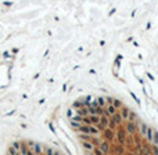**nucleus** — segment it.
Segmentation results:
<instances>
[{
	"label": "nucleus",
	"instance_id": "18",
	"mask_svg": "<svg viewBox=\"0 0 158 155\" xmlns=\"http://www.w3.org/2000/svg\"><path fill=\"white\" fill-rule=\"evenodd\" d=\"M46 152H47V154H54V151L51 148H46Z\"/></svg>",
	"mask_w": 158,
	"mask_h": 155
},
{
	"label": "nucleus",
	"instance_id": "2",
	"mask_svg": "<svg viewBox=\"0 0 158 155\" xmlns=\"http://www.w3.org/2000/svg\"><path fill=\"white\" fill-rule=\"evenodd\" d=\"M79 130L86 133V134H96L99 132L96 127H92V126H79Z\"/></svg>",
	"mask_w": 158,
	"mask_h": 155
},
{
	"label": "nucleus",
	"instance_id": "15",
	"mask_svg": "<svg viewBox=\"0 0 158 155\" xmlns=\"http://www.w3.org/2000/svg\"><path fill=\"white\" fill-rule=\"evenodd\" d=\"M100 122H101L103 126H105V125L108 123V119H107V118H101V119H100Z\"/></svg>",
	"mask_w": 158,
	"mask_h": 155
},
{
	"label": "nucleus",
	"instance_id": "9",
	"mask_svg": "<svg viewBox=\"0 0 158 155\" xmlns=\"http://www.w3.org/2000/svg\"><path fill=\"white\" fill-rule=\"evenodd\" d=\"M107 112L110 114V115H114V114H115V107H114L112 104L108 105V107H107Z\"/></svg>",
	"mask_w": 158,
	"mask_h": 155
},
{
	"label": "nucleus",
	"instance_id": "11",
	"mask_svg": "<svg viewBox=\"0 0 158 155\" xmlns=\"http://www.w3.org/2000/svg\"><path fill=\"white\" fill-rule=\"evenodd\" d=\"M146 136H147V138H148V141H151L152 140V129H147V133H146Z\"/></svg>",
	"mask_w": 158,
	"mask_h": 155
},
{
	"label": "nucleus",
	"instance_id": "19",
	"mask_svg": "<svg viewBox=\"0 0 158 155\" xmlns=\"http://www.w3.org/2000/svg\"><path fill=\"white\" fill-rule=\"evenodd\" d=\"M105 132H107V137H108V138L112 137V134H111V130H105Z\"/></svg>",
	"mask_w": 158,
	"mask_h": 155
},
{
	"label": "nucleus",
	"instance_id": "4",
	"mask_svg": "<svg viewBox=\"0 0 158 155\" xmlns=\"http://www.w3.org/2000/svg\"><path fill=\"white\" fill-rule=\"evenodd\" d=\"M82 144H83V148L87 149V151H93V149H94V145H93L90 141H83Z\"/></svg>",
	"mask_w": 158,
	"mask_h": 155
},
{
	"label": "nucleus",
	"instance_id": "21",
	"mask_svg": "<svg viewBox=\"0 0 158 155\" xmlns=\"http://www.w3.org/2000/svg\"><path fill=\"white\" fill-rule=\"evenodd\" d=\"M152 151H154V154H158V147H154V148H152Z\"/></svg>",
	"mask_w": 158,
	"mask_h": 155
},
{
	"label": "nucleus",
	"instance_id": "3",
	"mask_svg": "<svg viewBox=\"0 0 158 155\" xmlns=\"http://www.w3.org/2000/svg\"><path fill=\"white\" fill-rule=\"evenodd\" d=\"M99 122H100V119H99L97 114H93L87 118V123H99Z\"/></svg>",
	"mask_w": 158,
	"mask_h": 155
},
{
	"label": "nucleus",
	"instance_id": "16",
	"mask_svg": "<svg viewBox=\"0 0 158 155\" xmlns=\"http://www.w3.org/2000/svg\"><path fill=\"white\" fill-rule=\"evenodd\" d=\"M10 152H11V154H20V152H18V151L14 148V147H11V148H10Z\"/></svg>",
	"mask_w": 158,
	"mask_h": 155
},
{
	"label": "nucleus",
	"instance_id": "14",
	"mask_svg": "<svg viewBox=\"0 0 158 155\" xmlns=\"http://www.w3.org/2000/svg\"><path fill=\"white\" fill-rule=\"evenodd\" d=\"M128 115H129V110H128V108H124V110H122V116H124V118H128Z\"/></svg>",
	"mask_w": 158,
	"mask_h": 155
},
{
	"label": "nucleus",
	"instance_id": "5",
	"mask_svg": "<svg viewBox=\"0 0 158 155\" xmlns=\"http://www.w3.org/2000/svg\"><path fill=\"white\" fill-rule=\"evenodd\" d=\"M118 140L121 144H125V130H119L118 132Z\"/></svg>",
	"mask_w": 158,
	"mask_h": 155
},
{
	"label": "nucleus",
	"instance_id": "13",
	"mask_svg": "<svg viewBox=\"0 0 158 155\" xmlns=\"http://www.w3.org/2000/svg\"><path fill=\"white\" fill-rule=\"evenodd\" d=\"M110 103H112L114 107H119V105H121V103H119L118 100H112V98H110Z\"/></svg>",
	"mask_w": 158,
	"mask_h": 155
},
{
	"label": "nucleus",
	"instance_id": "1",
	"mask_svg": "<svg viewBox=\"0 0 158 155\" xmlns=\"http://www.w3.org/2000/svg\"><path fill=\"white\" fill-rule=\"evenodd\" d=\"M26 144L29 145V148H31V152H32V154H40V152H42V148H40L39 144L33 143V141H29V143H26Z\"/></svg>",
	"mask_w": 158,
	"mask_h": 155
},
{
	"label": "nucleus",
	"instance_id": "17",
	"mask_svg": "<svg viewBox=\"0 0 158 155\" xmlns=\"http://www.w3.org/2000/svg\"><path fill=\"white\" fill-rule=\"evenodd\" d=\"M79 114H82V115H86V114H87V111L82 108V110H79Z\"/></svg>",
	"mask_w": 158,
	"mask_h": 155
},
{
	"label": "nucleus",
	"instance_id": "8",
	"mask_svg": "<svg viewBox=\"0 0 158 155\" xmlns=\"http://www.w3.org/2000/svg\"><path fill=\"white\" fill-rule=\"evenodd\" d=\"M119 122H121V115H115V114H114V118H112L111 125H115V123H119Z\"/></svg>",
	"mask_w": 158,
	"mask_h": 155
},
{
	"label": "nucleus",
	"instance_id": "12",
	"mask_svg": "<svg viewBox=\"0 0 158 155\" xmlns=\"http://www.w3.org/2000/svg\"><path fill=\"white\" fill-rule=\"evenodd\" d=\"M147 129H148V127H147V125H146V123H141V125H140L141 134H146V133H147Z\"/></svg>",
	"mask_w": 158,
	"mask_h": 155
},
{
	"label": "nucleus",
	"instance_id": "10",
	"mask_svg": "<svg viewBox=\"0 0 158 155\" xmlns=\"http://www.w3.org/2000/svg\"><path fill=\"white\" fill-rule=\"evenodd\" d=\"M135 130H136V127H135V125L130 122V123H128V132L129 133H135Z\"/></svg>",
	"mask_w": 158,
	"mask_h": 155
},
{
	"label": "nucleus",
	"instance_id": "20",
	"mask_svg": "<svg viewBox=\"0 0 158 155\" xmlns=\"http://www.w3.org/2000/svg\"><path fill=\"white\" fill-rule=\"evenodd\" d=\"M99 104H100V105H104V98H99Z\"/></svg>",
	"mask_w": 158,
	"mask_h": 155
},
{
	"label": "nucleus",
	"instance_id": "6",
	"mask_svg": "<svg viewBox=\"0 0 158 155\" xmlns=\"http://www.w3.org/2000/svg\"><path fill=\"white\" fill-rule=\"evenodd\" d=\"M152 143L155 144V145H158V132L157 130H152Z\"/></svg>",
	"mask_w": 158,
	"mask_h": 155
},
{
	"label": "nucleus",
	"instance_id": "7",
	"mask_svg": "<svg viewBox=\"0 0 158 155\" xmlns=\"http://www.w3.org/2000/svg\"><path fill=\"white\" fill-rule=\"evenodd\" d=\"M100 151H101V154H105L108 151V144L107 143H103L101 147H100Z\"/></svg>",
	"mask_w": 158,
	"mask_h": 155
}]
</instances>
